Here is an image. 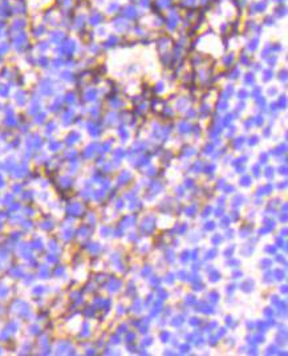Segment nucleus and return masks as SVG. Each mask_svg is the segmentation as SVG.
<instances>
[{
  "mask_svg": "<svg viewBox=\"0 0 288 356\" xmlns=\"http://www.w3.org/2000/svg\"><path fill=\"white\" fill-rule=\"evenodd\" d=\"M266 20H267V21H266V24H270V25H272V24H273V20H272L271 17H267Z\"/></svg>",
  "mask_w": 288,
  "mask_h": 356,
  "instance_id": "f257e3e1",
  "label": "nucleus"
}]
</instances>
